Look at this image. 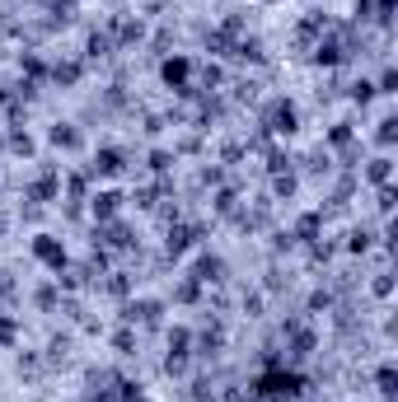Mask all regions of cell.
<instances>
[{"mask_svg":"<svg viewBox=\"0 0 398 402\" xmlns=\"http://www.w3.org/2000/svg\"><path fill=\"white\" fill-rule=\"evenodd\" d=\"M300 389H305V379H300L296 369H267V374L253 379V393L262 402H286V398H296Z\"/></svg>","mask_w":398,"mask_h":402,"instance_id":"obj_1","label":"cell"},{"mask_svg":"<svg viewBox=\"0 0 398 402\" xmlns=\"http://www.w3.org/2000/svg\"><path fill=\"white\" fill-rule=\"evenodd\" d=\"M33 253H38V262H47V267L57 271H66V244H61V239H52V234H38L33 239Z\"/></svg>","mask_w":398,"mask_h":402,"instance_id":"obj_2","label":"cell"},{"mask_svg":"<svg viewBox=\"0 0 398 402\" xmlns=\"http://www.w3.org/2000/svg\"><path fill=\"white\" fill-rule=\"evenodd\" d=\"M267 126H272L276 136H291V131L300 126V112H296V103L276 99V103H272V112H267Z\"/></svg>","mask_w":398,"mask_h":402,"instance_id":"obj_3","label":"cell"},{"mask_svg":"<svg viewBox=\"0 0 398 402\" xmlns=\"http://www.w3.org/2000/svg\"><path fill=\"white\" fill-rule=\"evenodd\" d=\"M122 164H127V155L122 150H113V146H103L99 155H94V178H117V173H122Z\"/></svg>","mask_w":398,"mask_h":402,"instance_id":"obj_4","label":"cell"},{"mask_svg":"<svg viewBox=\"0 0 398 402\" xmlns=\"http://www.w3.org/2000/svg\"><path fill=\"white\" fill-rule=\"evenodd\" d=\"M188 70H193V61H188V56H169V61L159 66V75H164V85H169V89H188Z\"/></svg>","mask_w":398,"mask_h":402,"instance_id":"obj_5","label":"cell"},{"mask_svg":"<svg viewBox=\"0 0 398 402\" xmlns=\"http://www.w3.org/2000/svg\"><path fill=\"white\" fill-rule=\"evenodd\" d=\"M94 201V220L99 224H108L117 211H122V192H99V197H90Z\"/></svg>","mask_w":398,"mask_h":402,"instance_id":"obj_6","label":"cell"},{"mask_svg":"<svg viewBox=\"0 0 398 402\" xmlns=\"http://www.w3.org/2000/svg\"><path fill=\"white\" fill-rule=\"evenodd\" d=\"M159 318V304L155 300H131L127 304V323H155Z\"/></svg>","mask_w":398,"mask_h":402,"instance_id":"obj_7","label":"cell"},{"mask_svg":"<svg viewBox=\"0 0 398 402\" xmlns=\"http://www.w3.org/2000/svg\"><path fill=\"white\" fill-rule=\"evenodd\" d=\"M389 173H394V159H389V155L370 159V183H380V188H389Z\"/></svg>","mask_w":398,"mask_h":402,"instance_id":"obj_8","label":"cell"},{"mask_svg":"<svg viewBox=\"0 0 398 402\" xmlns=\"http://www.w3.org/2000/svg\"><path fill=\"white\" fill-rule=\"evenodd\" d=\"M188 342H193V332H188V327H173L169 332V356H188Z\"/></svg>","mask_w":398,"mask_h":402,"instance_id":"obj_9","label":"cell"},{"mask_svg":"<svg viewBox=\"0 0 398 402\" xmlns=\"http://www.w3.org/2000/svg\"><path fill=\"white\" fill-rule=\"evenodd\" d=\"M52 146H61V150H75V146H80V136L70 131V126H52Z\"/></svg>","mask_w":398,"mask_h":402,"instance_id":"obj_10","label":"cell"},{"mask_svg":"<svg viewBox=\"0 0 398 402\" xmlns=\"http://www.w3.org/2000/svg\"><path fill=\"white\" fill-rule=\"evenodd\" d=\"M380 393H384V398H394V393H398V374H394V365L380 369Z\"/></svg>","mask_w":398,"mask_h":402,"instance_id":"obj_11","label":"cell"},{"mask_svg":"<svg viewBox=\"0 0 398 402\" xmlns=\"http://www.w3.org/2000/svg\"><path fill=\"white\" fill-rule=\"evenodd\" d=\"M352 99L356 103H370V99H375V85H370V80H356V85H352Z\"/></svg>","mask_w":398,"mask_h":402,"instance_id":"obj_12","label":"cell"},{"mask_svg":"<svg viewBox=\"0 0 398 402\" xmlns=\"http://www.w3.org/2000/svg\"><path fill=\"white\" fill-rule=\"evenodd\" d=\"M394 136H398V117H384L380 122V146H394Z\"/></svg>","mask_w":398,"mask_h":402,"instance_id":"obj_13","label":"cell"},{"mask_svg":"<svg viewBox=\"0 0 398 402\" xmlns=\"http://www.w3.org/2000/svg\"><path fill=\"white\" fill-rule=\"evenodd\" d=\"M108 244L113 248H131V234H127L122 224H108Z\"/></svg>","mask_w":398,"mask_h":402,"instance_id":"obj_14","label":"cell"},{"mask_svg":"<svg viewBox=\"0 0 398 402\" xmlns=\"http://www.w3.org/2000/svg\"><path fill=\"white\" fill-rule=\"evenodd\" d=\"M197 281H220V262H216V257H211V262H202V267H197Z\"/></svg>","mask_w":398,"mask_h":402,"instance_id":"obj_15","label":"cell"},{"mask_svg":"<svg viewBox=\"0 0 398 402\" xmlns=\"http://www.w3.org/2000/svg\"><path fill=\"white\" fill-rule=\"evenodd\" d=\"M52 75H57L61 85H75V80H80V66H75V61H70V66H57V70H52Z\"/></svg>","mask_w":398,"mask_h":402,"instance_id":"obj_16","label":"cell"},{"mask_svg":"<svg viewBox=\"0 0 398 402\" xmlns=\"http://www.w3.org/2000/svg\"><path fill=\"white\" fill-rule=\"evenodd\" d=\"M394 89H398V75H394V70H384L380 85H375V94H394Z\"/></svg>","mask_w":398,"mask_h":402,"instance_id":"obj_17","label":"cell"},{"mask_svg":"<svg viewBox=\"0 0 398 402\" xmlns=\"http://www.w3.org/2000/svg\"><path fill=\"white\" fill-rule=\"evenodd\" d=\"M10 146L19 150V155H33V141H28V136H23V131H14V136H10Z\"/></svg>","mask_w":398,"mask_h":402,"instance_id":"obj_18","label":"cell"},{"mask_svg":"<svg viewBox=\"0 0 398 402\" xmlns=\"http://www.w3.org/2000/svg\"><path fill=\"white\" fill-rule=\"evenodd\" d=\"M328 141H333V146H342V141H352V126H347V122H338V126H333V136H328Z\"/></svg>","mask_w":398,"mask_h":402,"instance_id":"obj_19","label":"cell"},{"mask_svg":"<svg viewBox=\"0 0 398 402\" xmlns=\"http://www.w3.org/2000/svg\"><path fill=\"white\" fill-rule=\"evenodd\" d=\"M150 168H155V173H164V168H169V155H164V150H155V155H150Z\"/></svg>","mask_w":398,"mask_h":402,"instance_id":"obj_20","label":"cell"},{"mask_svg":"<svg viewBox=\"0 0 398 402\" xmlns=\"http://www.w3.org/2000/svg\"><path fill=\"white\" fill-rule=\"evenodd\" d=\"M380 211H394V188H380Z\"/></svg>","mask_w":398,"mask_h":402,"instance_id":"obj_21","label":"cell"},{"mask_svg":"<svg viewBox=\"0 0 398 402\" xmlns=\"http://www.w3.org/2000/svg\"><path fill=\"white\" fill-rule=\"evenodd\" d=\"M14 337V318H0V342H10Z\"/></svg>","mask_w":398,"mask_h":402,"instance_id":"obj_22","label":"cell"},{"mask_svg":"<svg viewBox=\"0 0 398 402\" xmlns=\"http://www.w3.org/2000/svg\"><path fill=\"white\" fill-rule=\"evenodd\" d=\"M0 229H5V224H0Z\"/></svg>","mask_w":398,"mask_h":402,"instance_id":"obj_23","label":"cell"},{"mask_svg":"<svg viewBox=\"0 0 398 402\" xmlns=\"http://www.w3.org/2000/svg\"><path fill=\"white\" fill-rule=\"evenodd\" d=\"M0 150H5V146H0Z\"/></svg>","mask_w":398,"mask_h":402,"instance_id":"obj_24","label":"cell"}]
</instances>
